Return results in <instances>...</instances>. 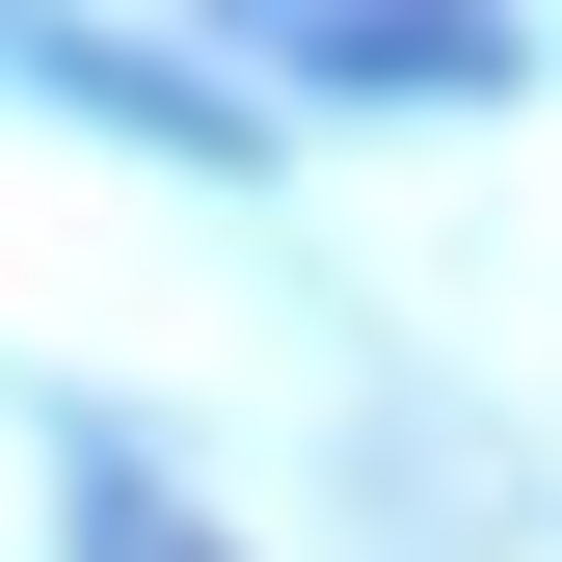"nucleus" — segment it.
<instances>
[{
	"instance_id": "2",
	"label": "nucleus",
	"mask_w": 562,
	"mask_h": 562,
	"mask_svg": "<svg viewBox=\"0 0 562 562\" xmlns=\"http://www.w3.org/2000/svg\"><path fill=\"white\" fill-rule=\"evenodd\" d=\"M81 562H215V536H188L161 482H81Z\"/></svg>"
},
{
	"instance_id": "1",
	"label": "nucleus",
	"mask_w": 562,
	"mask_h": 562,
	"mask_svg": "<svg viewBox=\"0 0 562 562\" xmlns=\"http://www.w3.org/2000/svg\"><path fill=\"white\" fill-rule=\"evenodd\" d=\"M295 54H322V81H429V108L536 81V27H509V0H295Z\"/></svg>"
}]
</instances>
